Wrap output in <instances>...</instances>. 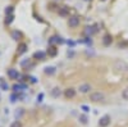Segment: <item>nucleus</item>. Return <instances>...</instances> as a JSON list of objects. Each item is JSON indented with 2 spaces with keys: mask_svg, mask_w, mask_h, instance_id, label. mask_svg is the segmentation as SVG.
Masks as SVG:
<instances>
[{
  "mask_svg": "<svg viewBox=\"0 0 128 127\" xmlns=\"http://www.w3.org/2000/svg\"><path fill=\"white\" fill-rule=\"evenodd\" d=\"M10 127H22V123H20L19 121H14L12 124H10Z\"/></svg>",
  "mask_w": 128,
  "mask_h": 127,
  "instance_id": "18",
  "label": "nucleus"
},
{
  "mask_svg": "<svg viewBox=\"0 0 128 127\" xmlns=\"http://www.w3.org/2000/svg\"><path fill=\"white\" fill-rule=\"evenodd\" d=\"M55 42H63L62 37H58V36H54L50 39V44H55Z\"/></svg>",
  "mask_w": 128,
  "mask_h": 127,
  "instance_id": "12",
  "label": "nucleus"
},
{
  "mask_svg": "<svg viewBox=\"0 0 128 127\" xmlns=\"http://www.w3.org/2000/svg\"><path fill=\"white\" fill-rule=\"evenodd\" d=\"M86 2H88V0H86Z\"/></svg>",
  "mask_w": 128,
  "mask_h": 127,
  "instance_id": "28",
  "label": "nucleus"
},
{
  "mask_svg": "<svg viewBox=\"0 0 128 127\" xmlns=\"http://www.w3.org/2000/svg\"><path fill=\"white\" fill-rule=\"evenodd\" d=\"M22 89H23V90H26V86H24V85H14V86H13V90H14L16 92L22 91Z\"/></svg>",
  "mask_w": 128,
  "mask_h": 127,
  "instance_id": "9",
  "label": "nucleus"
},
{
  "mask_svg": "<svg viewBox=\"0 0 128 127\" xmlns=\"http://www.w3.org/2000/svg\"><path fill=\"white\" fill-rule=\"evenodd\" d=\"M90 90H91V85L90 83H83V85H81V86H80V91L83 92V94L88 92Z\"/></svg>",
  "mask_w": 128,
  "mask_h": 127,
  "instance_id": "6",
  "label": "nucleus"
},
{
  "mask_svg": "<svg viewBox=\"0 0 128 127\" xmlns=\"http://www.w3.org/2000/svg\"><path fill=\"white\" fill-rule=\"evenodd\" d=\"M86 34H90V35H92V34H94L92 27H86Z\"/></svg>",
  "mask_w": 128,
  "mask_h": 127,
  "instance_id": "21",
  "label": "nucleus"
},
{
  "mask_svg": "<svg viewBox=\"0 0 128 127\" xmlns=\"http://www.w3.org/2000/svg\"><path fill=\"white\" fill-rule=\"evenodd\" d=\"M104 94L102 92H92L91 95H90V99L92 100V101H102L104 100Z\"/></svg>",
  "mask_w": 128,
  "mask_h": 127,
  "instance_id": "1",
  "label": "nucleus"
},
{
  "mask_svg": "<svg viewBox=\"0 0 128 127\" xmlns=\"http://www.w3.org/2000/svg\"><path fill=\"white\" fill-rule=\"evenodd\" d=\"M68 25H69L70 27H77V26L80 25V18H78V17H69Z\"/></svg>",
  "mask_w": 128,
  "mask_h": 127,
  "instance_id": "3",
  "label": "nucleus"
},
{
  "mask_svg": "<svg viewBox=\"0 0 128 127\" xmlns=\"http://www.w3.org/2000/svg\"><path fill=\"white\" fill-rule=\"evenodd\" d=\"M27 50V45L26 44H20L19 45V48H18V55H20V54H23V53Z\"/></svg>",
  "mask_w": 128,
  "mask_h": 127,
  "instance_id": "7",
  "label": "nucleus"
},
{
  "mask_svg": "<svg viewBox=\"0 0 128 127\" xmlns=\"http://www.w3.org/2000/svg\"><path fill=\"white\" fill-rule=\"evenodd\" d=\"M110 42H112V36H105L104 37V44L105 45H109Z\"/></svg>",
  "mask_w": 128,
  "mask_h": 127,
  "instance_id": "15",
  "label": "nucleus"
},
{
  "mask_svg": "<svg viewBox=\"0 0 128 127\" xmlns=\"http://www.w3.org/2000/svg\"><path fill=\"white\" fill-rule=\"evenodd\" d=\"M12 21H13V16H12V14L6 17V23H8V25H9V23H12Z\"/></svg>",
  "mask_w": 128,
  "mask_h": 127,
  "instance_id": "20",
  "label": "nucleus"
},
{
  "mask_svg": "<svg viewBox=\"0 0 128 127\" xmlns=\"http://www.w3.org/2000/svg\"><path fill=\"white\" fill-rule=\"evenodd\" d=\"M80 121H81V123L86 124L87 121H88V119H87V115H86V114H81V115H80Z\"/></svg>",
  "mask_w": 128,
  "mask_h": 127,
  "instance_id": "14",
  "label": "nucleus"
},
{
  "mask_svg": "<svg viewBox=\"0 0 128 127\" xmlns=\"http://www.w3.org/2000/svg\"><path fill=\"white\" fill-rule=\"evenodd\" d=\"M45 73H46V75H54V73H55V68L54 67H46L45 68Z\"/></svg>",
  "mask_w": 128,
  "mask_h": 127,
  "instance_id": "11",
  "label": "nucleus"
},
{
  "mask_svg": "<svg viewBox=\"0 0 128 127\" xmlns=\"http://www.w3.org/2000/svg\"><path fill=\"white\" fill-rule=\"evenodd\" d=\"M64 95H66V96H67L68 99H72V98H74V96H76V90H74V89H72V87H69V89H67V90H66Z\"/></svg>",
  "mask_w": 128,
  "mask_h": 127,
  "instance_id": "4",
  "label": "nucleus"
},
{
  "mask_svg": "<svg viewBox=\"0 0 128 127\" xmlns=\"http://www.w3.org/2000/svg\"><path fill=\"white\" fill-rule=\"evenodd\" d=\"M12 36H13V39H14V40H19V37H20V34L18 32V31H14V32L12 34Z\"/></svg>",
  "mask_w": 128,
  "mask_h": 127,
  "instance_id": "17",
  "label": "nucleus"
},
{
  "mask_svg": "<svg viewBox=\"0 0 128 127\" xmlns=\"http://www.w3.org/2000/svg\"><path fill=\"white\" fill-rule=\"evenodd\" d=\"M18 110H19V112H17V113H16V117H17V118H19L20 115L23 114V109H18Z\"/></svg>",
  "mask_w": 128,
  "mask_h": 127,
  "instance_id": "22",
  "label": "nucleus"
},
{
  "mask_svg": "<svg viewBox=\"0 0 128 127\" xmlns=\"http://www.w3.org/2000/svg\"><path fill=\"white\" fill-rule=\"evenodd\" d=\"M48 53H49V55L54 57V55L56 54V49H55L54 46H50V48H49V50H48Z\"/></svg>",
  "mask_w": 128,
  "mask_h": 127,
  "instance_id": "13",
  "label": "nucleus"
},
{
  "mask_svg": "<svg viewBox=\"0 0 128 127\" xmlns=\"http://www.w3.org/2000/svg\"><path fill=\"white\" fill-rule=\"evenodd\" d=\"M12 12H13V7H8V8H6V10H5V13H6V14H9V16L12 14Z\"/></svg>",
  "mask_w": 128,
  "mask_h": 127,
  "instance_id": "19",
  "label": "nucleus"
},
{
  "mask_svg": "<svg viewBox=\"0 0 128 127\" xmlns=\"http://www.w3.org/2000/svg\"><path fill=\"white\" fill-rule=\"evenodd\" d=\"M3 89H4V90L8 89V85H6V83H3Z\"/></svg>",
  "mask_w": 128,
  "mask_h": 127,
  "instance_id": "27",
  "label": "nucleus"
},
{
  "mask_svg": "<svg viewBox=\"0 0 128 127\" xmlns=\"http://www.w3.org/2000/svg\"><path fill=\"white\" fill-rule=\"evenodd\" d=\"M81 108H82V109H83L84 112H88V110H90V108L87 107V105H82V107H81Z\"/></svg>",
  "mask_w": 128,
  "mask_h": 127,
  "instance_id": "24",
  "label": "nucleus"
},
{
  "mask_svg": "<svg viewBox=\"0 0 128 127\" xmlns=\"http://www.w3.org/2000/svg\"><path fill=\"white\" fill-rule=\"evenodd\" d=\"M42 98H44V95H42V94H40L38 96H37V100H38V101H42Z\"/></svg>",
  "mask_w": 128,
  "mask_h": 127,
  "instance_id": "25",
  "label": "nucleus"
},
{
  "mask_svg": "<svg viewBox=\"0 0 128 127\" xmlns=\"http://www.w3.org/2000/svg\"><path fill=\"white\" fill-rule=\"evenodd\" d=\"M36 59H44L45 58V53L44 51H37V53H35V55H34Z\"/></svg>",
  "mask_w": 128,
  "mask_h": 127,
  "instance_id": "10",
  "label": "nucleus"
},
{
  "mask_svg": "<svg viewBox=\"0 0 128 127\" xmlns=\"http://www.w3.org/2000/svg\"><path fill=\"white\" fill-rule=\"evenodd\" d=\"M60 14H62V16H66V14H67V9H63V10H60Z\"/></svg>",
  "mask_w": 128,
  "mask_h": 127,
  "instance_id": "26",
  "label": "nucleus"
},
{
  "mask_svg": "<svg viewBox=\"0 0 128 127\" xmlns=\"http://www.w3.org/2000/svg\"><path fill=\"white\" fill-rule=\"evenodd\" d=\"M8 76L10 78H13V80H17V78H19V73L16 69H9L8 71Z\"/></svg>",
  "mask_w": 128,
  "mask_h": 127,
  "instance_id": "5",
  "label": "nucleus"
},
{
  "mask_svg": "<svg viewBox=\"0 0 128 127\" xmlns=\"http://www.w3.org/2000/svg\"><path fill=\"white\" fill-rule=\"evenodd\" d=\"M122 96L124 100H128V89H124L123 92H122Z\"/></svg>",
  "mask_w": 128,
  "mask_h": 127,
  "instance_id": "16",
  "label": "nucleus"
},
{
  "mask_svg": "<svg viewBox=\"0 0 128 127\" xmlns=\"http://www.w3.org/2000/svg\"><path fill=\"white\" fill-rule=\"evenodd\" d=\"M110 124V115H102L99 121V126L100 127H108Z\"/></svg>",
  "mask_w": 128,
  "mask_h": 127,
  "instance_id": "2",
  "label": "nucleus"
},
{
  "mask_svg": "<svg viewBox=\"0 0 128 127\" xmlns=\"http://www.w3.org/2000/svg\"><path fill=\"white\" fill-rule=\"evenodd\" d=\"M10 99H12V100H10L12 103L17 101V100H18V95H12V96H10Z\"/></svg>",
  "mask_w": 128,
  "mask_h": 127,
  "instance_id": "23",
  "label": "nucleus"
},
{
  "mask_svg": "<svg viewBox=\"0 0 128 127\" xmlns=\"http://www.w3.org/2000/svg\"><path fill=\"white\" fill-rule=\"evenodd\" d=\"M60 94H62V91H60V89H59V87L52 89V91H51V95H52L54 98H58V96H60Z\"/></svg>",
  "mask_w": 128,
  "mask_h": 127,
  "instance_id": "8",
  "label": "nucleus"
}]
</instances>
